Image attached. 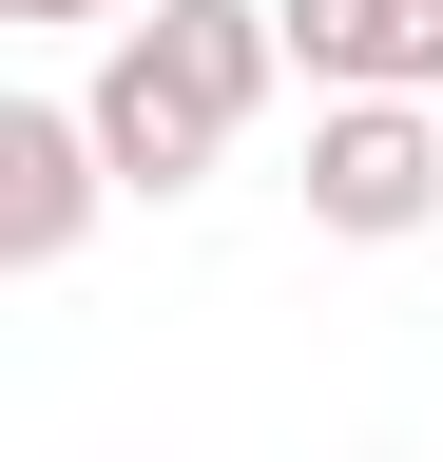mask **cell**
<instances>
[{
    "label": "cell",
    "instance_id": "cell-1",
    "mask_svg": "<svg viewBox=\"0 0 443 462\" xmlns=\"http://www.w3.org/2000/svg\"><path fill=\"white\" fill-rule=\"evenodd\" d=\"M270 78H290V20H270V0H154L135 39H97L78 116H97V154H116V193L174 212V193H212V154L270 116Z\"/></svg>",
    "mask_w": 443,
    "mask_h": 462
},
{
    "label": "cell",
    "instance_id": "cell-2",
    "mask_svg": "<svg viewBox=\"0 0 443 462\" xmlns=\"http://www.w3.org/2000/svg\"><path fill=\"white\" fill-rule=\"evenodd\" d=\"M309 231H347V251L443 231V116L424 97H309Z\"/></svg>",
    "mask_w": 443,
    "mask_h": 462
},
{
    "label": "cell",
    "instance_id": "cell-3",
    "mask_svg": "<svg viewBox=\"0 0 443 462\" xmlns=\"http://www.w3.org/2000/svg\"><path fill=\"white\" fill-rule=\"evenodd\" d=\"M97 212H116L97 116H78V97H0V270H78Z\"/></svg>",
    "mask_w": 443,
    "mask_h": 462
},
{
    "label": "cell",
    "instance_id": "cell-4",
    "mask_svg": "<svg viewBox=\"0 0 443 462\" xmlns=\"http://www.w3.org/2000/svg\"><path fill=\"white\" fill-rule=\"evenodd\" d=\"M309 97H443V0H270Z\"/></svg>",
    "mask_w": 443,
    "mask_h": 462
},
{
    "label": "cell",
    "instance_id": "cell-5",
    "mask_svg": "<svg viewBox=\"0 0 443 462\" xmlns=\"http://www.w3.org/2000/svg\"><path fill=\"white\" fill-rule=\"evenodd\" d=\"M0 20H20V39H59V20H116V39H135L154 0H0Z\"/></svg>",
    "mask_w": 443,
    "mask_h": 462
}]
</instances>
